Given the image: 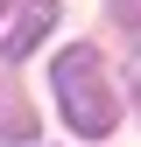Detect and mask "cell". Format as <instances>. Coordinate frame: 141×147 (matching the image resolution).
I'll return each mask as SVG.
<instances>
[{"instance_id":"obj_4","label":"cell","mask_w":141,"mask_h":147,"mask_svg":"<svg viewBox=\"0 0 141 147\" xmlns=\"http://www.w3.org/2000/svg\"><path fill=\"white\" fill-rule=\"evenodd\" d=\"M0 147H7V126H0Z\"/></svg>"},{"instance_id":"obj_1","label":"cell","mask_w":141,"mask_h":147,"mask_svg":"<svg viewBox=\"0 0 141 147\" xmlns=\"http://www.w3.org/2000/svg\"><path fill=\"white\" fill-rule=\"evenodd\" d=\"M49 91H57V112H64V126L78 140H106L113 133L120 105H113V84L99 70V49H64L49 63Z\"/></svg>"},{"instance_id":"obj_2","label":"cell","mask_w":141,"mask_h":147,"mask_svg":"<svg viewBox=\"0 0 141 147\" xmlns=\"http://www.w3.org/2000/svg\"><path fill=\"white\" fill-rule=\"evenodd\" d=\"M49 21H57V0H28L21 21H14V28H7V42H0V56H28V49L42 42V28H49Z\"/></svg>"},{"instance_id":"obj_3","label":"cell","mask_w":141,"mask_h":147,"mask_svg":"<svg viewBox=\"0 0 141 147\" xmlns=\"http://www.w3.org/2000/svg\"><path fill=\"white\" fill-rule=\"evenodd\" d=\"M113 21H120V28H127V35H134V42H141V0H113Z\"/></svg>"},{"instance_id":"obj_5","label":"cell","mask_w":141,"mask_h":147,"mask_svg":"<svg viewBox=\"0 0 141 147\" xmlns=\"http://www.w3.org/2000/svg\"><path fill=\"white\" fill-rule=\"evenodd\" d=\"M0 7H7V0H0Z\"/></svg>"}]
</instances>
